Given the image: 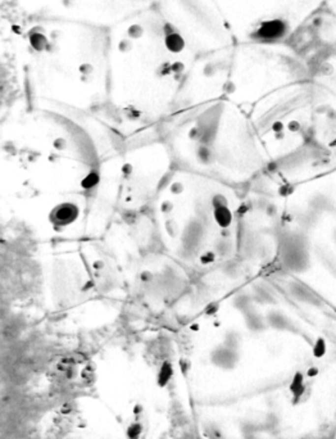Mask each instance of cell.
I'll list each match as a JSON object with an SVG mask.
<instances>
[{"label":"cell","mask_w":336,"mask_h":439,"mask_svg":"<svg viewBox=\"0 0 336 439\" xmlns=\"http://www.w3.org/2000/svg\"><path fill=\"white\" fill-rule=\"evenodd\" d=\"M274 269L336 311V169L287 189Z\"/></svg>","instance_id":"8"},{"label":"cell","mask_w":336,"mask_h":439,"mask_svg":"<svg viewBox=\"0 0 336 439\" xmlns=\"http://www.w3.org/2000/svg\"><path fill=\"white\" fill-rule=\"evenodd\" d=\"M108 29L17 13L3 27V56L20 72L29 103L86 116L107 111Z\"/></svg>","instance_id":"5"},{"label":"cell","mask_w":336,"mask_h":439,"mask_svg":"<svg viewBox=\"0 0 336 439\" xmlns=\"http://www.w3.org/2000/svg\"><path fill=\"white\" fill-rule=\"evenodd\" d=\"M312 77V66L291 42H236L225 99L249 111L285 85Z\"/></svg>","instance_id":"9"},{"label":"cell","mask_w":336,"mask_h":439,"mask_svg":"<svg viewBox=\"0 0 336 439\" xmlns=\"http://www.w3.org/2000/svg\"><path fill=\"white\" fill-rule=\"evenodd\" d=\"M312 77L326 85L336 94V40L314 61Z\"/></svg>","instance_id":"13"},{"label":"cell","mask_w":336,"mask_h":439,"mask_svg":"<svg viewBox=\"0 0 336 439\" xmlns=\"http://www.w3.org/2000/svg\"><path fill=\"white\" fill-rule=\"evenodd\" d=\"M323 9L333 17L334 21H336V0H325L323 1Z\"/></svg>","instance_id":"14"},{"label":"cell","mask_w":336,"mask_h":439,"mask_svg":"<svg viewBox=\"0 0 336 439\" xmlns=\"http://www.w3.org/2000/svg\"><path fill=\"white\" fill-rule=\"evenodd\" d=\"M236 42H290L325 0H213Z\"/></svg>","instance_id":"10"},{"label":"cell","mask_w":336,"mask_h":439,"mask_svg":"<svg viewBox=\"0 0 336 439\" xmlns=\"http://www.w3.org/2000/svg\"><path fill=\"white\" fill-rule=\"evenodd\" d=\"M246 189L175 167L151 207L164 253L194 277L217 279L213 298L254 277L245 261Z\"/></svg>","instance_id":"4"},{"label":"cell","mask_w":336,"mask_h":439,"mask_svg":"<svg viewBox=\"0 0 336 439\" xmlns=\"http://www.w3.org/2000/svg\"><path fill=\"white\" fill-rule=\"evenodd\" d=\"M86 116L29 103L3 125V205L45 236L85 231L100 202L107 154Z\"/></svg>","instance_id":"3"},{"label":"cell","mask_w":336,"mask_h":439,"mask_svg":"<svg viewBox=\"0 0 336 439\" xmlns=\"http://www.w3.org/2000/svg\"><path fill=\"white\" fill-rule=\"evenodd\" d=\"M153 0H9L14 12L32 18L111 29L149 7Z\"/></svg>","instance_id":"12"},{"label":"cell","mask_w":336,"mask_h":439,"mask_svg":"<svg viewBox=\"0 0 336 439\" xmlns=\"http://www.w3.org/2000/svg\"><path fill=\"white\" fill-rule=\"evenodd\" d=\"M107 111L135 124L225 98L236 40L213 0H153L108 29Z\"/></svg>","instance_id":"2"},{"label":"cell","mask_w":336,"mask_h":439,"mask_svg":"<svg viewBox=\"0 0 336 439\" xmlns=\"http://www.w3.org/2000/svg\"><path fill=\"white\" fill-rule=\"evenodd\" d=\"M249 116L271 171L287 188L336 169V94L309 77L276 89Z\"/></svg>","instance_id":"6"},{"label":"cell","mask_w":336,"mask_h":439,"mask_svg":"<svg viewBox=\"0 0 336 439\" xmlns=\"http://www.w3.org/2000/svg\"><path fill=\"white\" fill-rule=\"evenodd\" d=\"M173 169L175 163L163 139L121 153L118 162V204L128 211L152 207Z\"/></svg>","instance_id":"11"},{"label":"cell","mask_w":336,"mask_h":439,"mask_svg":"<svg viewBox=\"0 0 336 439\" xmlns=\"http://www.w3.org/2000/svg\"><path fill=\"white\" fill-rule=\"evenodd\" d=\"M200 439H333L336 311L271 269L195 309L176 335Z\"/></svg>","instance_id":"1"},{"label":"cell","mask_w":336,"mask_h":439,"mask_svg":"<svg viewBox=\"0 0 336 439\" xmlns=\"http://www.w3.org/2000/svg\"><path fill=\"white\" fill-rule=\"evenodd\" d=\"M333 439H336V425H335V429H334V434H333Z\"/></svg>","instance_id":"15"},{"label":"cell","mask_w":336,"mask_h":439,"mask_svg":"<svg viewBox=\"0 0 336 439\" xmlns=\"http://www.w3.org/2000/svg\"><path fill=\"white\" fill-rule=\"evenodd\" d=\"M164 136L176 169L246 189L272 172L245 108L214 99L175 112Z\"/></svg>","instance_id":"7"}]
</instances>
